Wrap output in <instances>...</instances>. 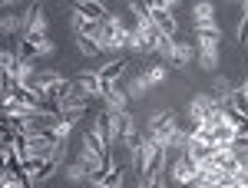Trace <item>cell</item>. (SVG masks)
I'll list each match as a JSON object with an SVG mask.
<instances>
[{
    "label": "cell",
    "instance_id": "1",
    "mask_svg": "<svg viewBox=\"0 0 248 188\" xmlns=\"http://www.w3.org/2000/svg\"><path fill=\"white\" fill-rule=\"evenodd\" d=\"M218 43H222V27L212 23V27H195V53L202 70L215 73L218 70Z\"/></svg>",
    "mask_w": 248,
    "mask_h": 188
},
{
    "label": "cell",
    "instance_id": "2",
    "mask_svg": "<svg viewBox=\"0 0 248 188\" xmlns=\"http://www.w3.org/2000/svg\"><path fill=\"white\" fill-rule=\"evenodd\" d=\"M166 66H169V63H153V66H146V70H142V73L126 86V93L133 96V99H139L146 89H153V86H159V83H166V76H169Z\"/></svg>",
    "mask_w": 248,
    "mask_h": 188
},
{
    "label": "cell",
    "instance_id": "3",
    "mask_svg": "<svg viewBox=\"0 0 248 188\" xmlns=\"http://www.w3.org/2000/svg\"><path fill=\"white\" fill-rule=\"evenodd\" d=\"M195 175H199V162L192 159L189 152H179V159H175V165H172V185L192 188Z\"/></svg>",
    "mask_w": 248,
    "mask_h": 188
},
{
    "label": "cell",
    "instance_id": "4",
    "mask_svg": "<svg viewBox=\"0 0 248 188\" xmlns=\"http://www.w3.org/2000/svg\"><path fill=\"white\" fill-rule=\"evenodd\" d=\"M40 33H50L46 10H43V3H30L23 10V37H40Z\"/></svg>",
    "mask_w": 248,
    "mask_h": 188
},
{
    "label": "cell",
    "instance_id": "5",
    "mask_svg": "<svg viewBox=\"0 0 248 188\" xmlns=\"http://www.w3.org/2000/svg\"><path fill=\"white\" fill-rule=\"evenodd\" d=\"M70 27H73V37H93L99 43V33H103V20H93L86 14H79L73 7V17H70Z\"/></svg>",
    "mask_w": 248,
    "mask_h": 188
},
{
    "label": "cell",
    "instance_id": "6",
    "mask_svg": "<svg viewBox=\"0 0 248 188\" xmlns=\"http://www.w3.org/2000/svg\"><path fill=\"white\" fill-rule=\"evenodd\" d=\"M73 89H77L79 96H86V99H103V89H106V83L96 76V70L93 73H83V76H77L73 79Z\"/></svg>",
    "mask_w": 248,
    "mask_h": 188
},
{
    "label": "cell",
    "instance_id": "7",
    "mask_svg": "<svg viewBox=\"0 0 248 188\" xmlns=\"http://www.w3.org/2000/svg\"><path fill=\"white\" fill-rule=\"evenodd\" d=\"M126 66H129V57H116L113 63H103V66L96 70V76H99L103 83H119V76L126 73Z\"/></svg>",
    "mask_w": 248,
    "mask_h": 188
},
{
    "label": "cell",
    "instance_id": "8",
    "mask_svg": "<svg viewBox=\"0 0 248 188\" xmlns=\"http://www.w3.org/2000/svg\"><path fill=\"white\" fill-rule=\"evenodd\" d=\"M149 20H153L155 27L166 33V37L175 40V33H179V20H175V10H153L149 14Z\"/></svg>",
    "mask_w": 248,
    "mask_h": 188
},
{
    "label": "cell",
    "instance_id": "9",
    "mask_svg": "<svg viewBox=\"0 0 248 188\" xmlns=\"http://www.w3.org/2000/svg\"><path fill=\"white\" fill-rule=\"evenodd\" d=\"M195 57H199V53H195V46H189V43H172L166 63H169V66H189Z\"/></svg>",
    "mask_w": 248,
    "mask_h": 188
},
{
    "label": "cell",
    "instance_id": "10",
    "mask_svg": "<svg viewBox=\"0 0 248 188\" xmlns=\"http://www.w3.org/2000/svg\"><path fill=\"white\" fill-rule=\"evenodd\" d=\"M192 23H195V27H212V23H215V3H212V0H199V3L192 7Z\"/></svg>",
    "mask_w": 248,
    "mask_h": 188
},
{
    "label": "cell",
    "instance_id": "11",
    "mask_svg": "<svg viewBox=\"0 0 248 188\" xmlns=\"http://www.w3.org/2000/svg\"><path fill=\"white\" fill-rule=\"evenodd\" d=\"M73 7H77L79 14L93 17V20H106V17H109V14H106V7H103L99 0H73Z\"/></svg>",
    "mask_w": 248,
    "mask_h": 188
},
{
    "label": "cell",
    "instance_id": "12",
    "mask_svg": "<svg viewBox=\"0 0 248 188\" xmlns=\"http://www.w3.org/2000/svg\"><path fill=\"white\" fill-rule=\"evenodd\" d=\"M3 37H23V14H3Z\"/></svg>",
    "mask_w": 248,
    "mask_h": 188
},
{
    "label": "cell",
    "instance_id": "13",
    "mask_svg": "<svg viewBox=\"0 0 248 188\" xmlns=\"http://www.w3.org/2000/svg\"><path fill=\"white\" fill-rule=\"evenodd\" d=\"M63 175H66V182H70V185H86V182H90V175H86V169H83L79 162L66 165V172H63Z\"/></svg>",
    "mask_w": 248,
    "mask_h": 188
},
{
    "label": "cell",
    "instance_id": "14",
    "mask_svg": "<svg viewBox=\"0 0 248 188\" xmlns=\"http://www.w3.org/2000/svg\"><path fill=\"white\" fill-rule=\"evenodd\" d=\"M77 50L83 57H99V53H103V46H99L93 37H77Z\"/></svg>",
    "mask_w": 248,
    "mask_h": 188
},
{
    "label": "cell",
    "instance_id": "15",
    "mask_svg": "<svg viewBox=\"0 0 248 188\" xmlns=\"http://www.w3.org/2000/svg\"><path fill=\"white\" fill-rule=\"evenodd\" d=\"M238 43H248V0H245V17H242V27H238Z\"/></svg>",
    "mask_w": 248,
    "mask_h": 188
},
{
    "label": "cell",
    "instance_id": "16",
    "mask_svg": "<svg viewBox=\"0 0 248 188\" xmlns=\"http://www.w3.org/2000/svg\"><path fill=\"white\" fill-rule=\"evenodd\" d=\"M153 3V10H175L179 7V0H149Z\"/></svg>",
    "mask_w": 248,
    "mask_h": 188
},
{
    "label": "cell",
    "instance_id": "17",
    "mask_svg": "<svg viewBox=\"0 0 248 188\" xmlns=\"http://www.w3.org/2000/svg\"><path fill=\"white\" fill-rule=\"evenodd\" d=\"M17 3H23V0H3V7H7V10H14Z\"/></svg>",
    "mask_w": 248,
    "mask_h": 188
},
{
    "label": "cell",
    "instance_id": "18",
    "mask_svg": "<svg viewBox=\"0 0 248 188\" xmlns=\"http://www.w3.org/2000/svg\"><path fill=\"white\" fill-rule=\"evenodd\" d=\"M242 89H245V93H248V79H245V83H242Z\"/></svg>",
    "mask_w": 248,
    "mask_h": 188
},
{
    "label": "cell",
    "instance_id": "19",
    "mask_svg": "<svg viewBox=\"0 0 248 188\" xmlns=\"http://www.w3.org/2000/svg\"><path fill=\"white\" fill-rule=\"evenodd\" d=\"M30 3H43V0H30Z\"/></svg>",
    "mask_w": 248,
    "mask_h": 188
},
{
    "label": "cell",
    "instance_id": "20",
    "mask_svg": "<svg viewBox=\"0 0 248 188\" xmlns=\"http://www.w3.org/2000/svg\"><path fill=\"white\" fill-rule=\"evenodd\" d=\"M215 188H229V185H215Z\"/></svg>",
    "mask_w": 248,
    "mask_h": 188
},
{
    "label": "cell",
    "instance_id": "21",
    "mask_svg": "<svg viewBox=\"0 0 248 188\" xmlns=\"http://www.w3.org/2000/svg\"><path fill=\"white\" fill-rule=\"evenodd\" d=\"M245 188H248V185H245Z\"/></svg>",
    "mask_w": 248,
    "mask_h": 188
}]
</instances>
